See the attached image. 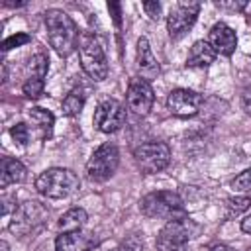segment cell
<instances>
[{
    "label": "cell",
    "instance_id": "obj_1",
    "mask_svg": "<svg viewBox=\"0 0 251 251\" xmlns=\"http://www.w3.org/2000/svg\"><path fill=\"white\" fill-rule=\"evenodd\" d=\"M45 27H47L49 43L57 55L69 57L78 47L80 33L76 29V24L73 22V18L67 12H63L59 8L47 10L45 12Z\"/></svg>",
    "mask_w": 251,
    "mask_h": 251
},
{
    "label": "cell",
    "instance_id": "obj_2",
    "mask_svg": "<svg viewBox=\"0 0 251 251\" xmlns=\"http://www.w3.org/2000/svg\"><path fill=\"white\" fill-rule=\"evenodd\" d=\"M139 210L143 216L151 218V220H180L186 218V210L182 204V198L176 192L171 190H157V192H149L147 196L141 198L139 202Z\"/></svg>",
    "mask_w": 251,
    "mask_h": 251
},
{
    "label": "cell",
    "instance_id": "obj_3",
    "mask_svg": "<svg viewBox=\"0 0 251 251\" xmlns=\"http://www.w3.org/2000/svg\"><path fill=\"white\" fill-rule=\"evenodd\" d=\"M78 186H80L78 176L71 169H63V167L47 169L35 178L37 192L47 198H55V200L71 196L73 192L78 190Z\"/></svg>",
    "mask_w": 251,
    "mask_h": 251
},
{
    "label": "cell",
    "instance_id": "obj_4",
    "mask_svg": "<svg viewBox=\"0 0 251 251\" xmlns=\"http://www.w3.org/2000/svg\"><path fill=\"white\" fill-rule=\"evenodd\" d=\"M78 57L82 71L94 80L102 82L108 76V59L104 55V49L98 41V37L90 31H82L78 39Z\"/></svg>",
    "mask_w": 251,
    "mask_h": 251
},
{
    "label": "cell",
    "instance_id": "obj_5",
    "mask_svg": "<svg viewBox=\"0 0 251 251\" xmlns=\"http://www.w3.org/2000/svg\"><path fill=\"white\" fill-rule=\"evenodd\" d=\"M49 218V208L43 206L37 200H27L24 204H20L14 212V218L10 222V231L14 235H29L35 233L37 229L43 227V224Z\"/></svg>",
    "mask_w": 251,
    "mask_h": 251
},
{
    "label": "cell",
    "instance_id": "obj_6",
    "mask_svg": "<svg viewBox=\"0 0 251 251\" xmlns=\"http://www.w3.org/2000/svg\"><path fill=\"white\" fill-rule=\"evenodd\" d=\"M196 231L198 226L188 216L180 220H171L157 235V251H184V245L196 235Z\"/></svg>",
    "mask_w": 251,
    "mask_h": 251
},
{
    "label": "cell",
    "instance_id": "obj_7",
    "mask_svg": "<svg viewBox=\"0 0 251 251\" xmlns=\"http://www.w3.org/2000/svg\"><path fill=\"white\" fill-rule=\"evenodd\" d=\"M133 161L137 169L145 175L161 173L171 163V149L165 141H149L141 143L133 149Z\"/></svg>",
    "mask_w": 251,
    "mask_h": 251
},
{
    "label": "cell",
    "instance_id": "obj_8",
    "mask_svg": "<svg viewBox=\"0 0 251 251\" xmlns=\"http://www.w3.org/2000/svg\"><path fill=\"white\" fill-rule=\"evenodd\" d=\"M120 165V151L114 143H102L88 159L86 163V176L92 182H104L108 180Z\"/></svg>",
    "mask_w": 251,
    "mask_h": 251
},
{
    "label": "cell",
    "instance_id": "obj_9",
    "mask_svg": "<svg viewBox=\"0 0 251 251\" xmlns=\"http://www.w3.org/2000/svg\"><path fill=\"white\" fill-rule=\"evenodd\" d=\"M92 124L102 133H114V131H118L126 124V108H124V104L118 102V100H114V98L102 100L96 106V110H94Z\"/></svg>",
    "mask_w": 251,
    "mask_h": 251
},
{
    "label": "cell",
    "instance_id": "obj_10",
    "mask_svg": "<svg viewBox=\"0 0 251 251\" xmlns=\"http://www.w3.org/2000/svg\"><path fill=\"white\" fill-rule=\"evenodd\" d=\"M126 102H127V108L135 114V116H141L145 118L151 108H153V102H155V92L151 88V82H147L145 78L141 76H133L127 84V92H126Z\"/></svg>",
    "mask_w": 251,
    "mask_h": 251
},
{
    "label": "cell",
    "instance_id": "obj_11",
    "mask_svg": "<svg viewBox=\"0 0 251 251\" xmlns=\"http://www.w3.org/2000/svg\"><path fill=\"white\" fill-rule=\"evenodd\" d=\"M198 12H200L198 2L176 4V8H173L171 14L167 16V31H169L171 39H180L182 35H186V31L196 24Z\"/></svg>",
    "mask_w": 251,
    "mask_h": 251
},
{
    "label": "cell",
    "instance_id": "obj_12",
    "mask_svg": "<svg viewBox=\"0 0 251 251\" xmlns=\"http://www.w3.org/2000/svg\"><path fill=\"white\" fill-rule=\"evenodd\" d=\"M49 69V59L43 53H35L25 67V80L22 84V92L25 98H39L45 88V75Z\"/></svg>",
    "mask_w": 251,
    "mask_h": 251
},
{
    "label": "cell",
    "instance_id": "obj_13",
    "mask_svg": "<svg viewBox=\"0 0 251 251\" xmlns=\"http://www.w3.org/2000/svg\"><path fill=\"white\" fill-rule=\"evenodd\" d=\"M204 96L190 88H175L167 96V108L176 118H192L198 114Z\"/></svg>",
    "mask_w": 251,
    "mask_h": 251
},
{
    "label": "cell",
    "instance_id": "obj_14",
    "mask_svg": "<svg viewBox=\"0 0 251 251\" xmlns=\"http://www.w3.org/2000/svg\"><path fill=\"white\" fill-rule=\"evenodd\" d=\"M208 43L214 47L216 53L229 57V55H233V51H235V47H237V35H235V31H233L227 24L218 22V24L212 25V29H210Z\"/></svg>",
    "mask_w": 251,
    "mask_h": 251
},
{
    "label": "cell",
    "instance_id": "obj_15",
    "mask_svg": "<svg viewBox=\"0 0 251 251\" xmlns=\"http://www.w3.org/2000/svg\"><path fill=\"white\" fill-rule=\"evenodd\" d=\"M94 243L96 239L88 231H61L55 239V251H88L94 247Z\"/></svg>",
    "mask_w": 251,
    "mask_h": 251
},
{
    "label": "cell",
    "instance_id": "obj_16",
    "mask_svg": "<svg viewBox=\"0 0 251 251\" xmlns=\"http://www.w3.org/2000/svg\"><path fill=\"white\" fill-rule=\"evenodd\" d=\"M137 71H139L141 78H145L147 82L161 75V67H159V63L151 51V45L145 37H141L137 41Z\"/></svg>",
    "mask_w": 251,
    "mask_h": 251
},
{
    "label": "cell",
    "instance_id": "obj_17",
    "mask_svg": "<svg viewBox=\"0 0 251 251\" xmlns=\"http://www.w3.org/2000/svg\"><path fill=\"white\" fill-rule=\"evenodd\" d=\"M27 176V169L22 161L12 159V157H4L2 159V173H0V186L6 188L10 184H20L24 182Z\"/></svg>",
    "mask_w": 251,
    "mask_h": 251
},
{
    "label": "cell",
    "instance_id": "obj_18",
    "mask_svg": "<svg viewBox=\"0 0 251 251\" xmlns=\"http://www.w3.org/2000/svg\"><path fill=\"white\" fill-rule=\"evenodd\" d=\"M216 55H218V53L214 51V47H212L208 41L200 39V41H196V43L190 47L188 57H186V67H200V69L210 67V65L214 63Z\"/></svg>",
    "mask_w": 251,
    "mask_h": 251
},
{
    "label": "cell",
    "instance_id": "obj_19",
    "mask_svg": "<svg viewBox=\"0 0 251 251\" xmlns=\"http://www.w3.org/2000/svg\"><path fill=\"white\" fill-rule=\"evenodd\" d=\"M27 118L35 126V129L39 131L41 139H49L51 137L53 126H55V116L49 110H45V108H31L27 112Z\"/></svg>",
    "mask_w": 251,
    "mask_h": 251
},
{
    "label": "cell",
    "instance_id": "obj_20",
    "mask_svg": "<svg viewBox=\"0 0 251 251\" xmlns=\"http://www.w3.org/2000/svg\"><path fill=\"white\" fill-rule=\"evenodd\" d=\"M86 212L82 210V208H71V210H67L61 218H59V222H57V227L61 229V231H76V229H80L84 224H86Z\"/></svg>",
    "mask_w": 251,
    "mask_h": 251
},
{
    "label": "cell",
    "instance_id": "obj_21",
    "mask_svg": "<svg viewBox=\"0 0 251 251\" xmlns=\"http://www.w3.org/2000/svg\"><path fill=\"white\" fill-rule=\"evenodd\" d=\"M84 102H86V96L82 92V88H73L69 90V94L63 98V114L65 116H78L80 110L84 108Z\"/></svg>",
    "mask_w": 251,
    "mask_h": 251
},
{
    "label": "cell",
    "instance_id": "obj_22",
    "mask_svg": "<svg viewBox=\"0 0 251 251\" xmlns=\"http://www.w3.org/2000/svg\"><path fill=\"white\" fill-rule=\"evenodd\" d=\"M112 251H143V237L139 233H129Z\"/></svg>",
    "mask_w": 251,
    "mask_h": 251
},
{
    "label": "cell",
    "instance_id": "obj_23",
    "mask_svg": "<svg viewBox=\"0 0 251 251\" xmlns=\"http://www.w3.org/2000/svg\"><path fill=\"white\" fill-rule=\"evenodd\" d=\"M226 206H227V218H231V216H237V214L245 212V210L251 206V198H249V196L227 198V200H226Z\"/></svg>",
    "mask_w": 251,
    "mask_h": 251
},
{
    "label": "cell",
    "instance_id": "obj_24",
    "mask_svg": "<svg viewBox=\"0 0 251 251\" xmlns=\"http://www.w3.org/2000/svg\"><path fill=\"white\" fill-rule=\"evenodd\" d=\"M231 188L235 192H251V169H245L235 178H231Z\"/></svg>",
    "mask_w": 251,
    "mask_h": 251
},
{
    "label": "cell",
    "instance_id": "obj_25",
    "mask_svg": "<svg viewBox=\"0 0 251 251\" xmlns=\"http://www.w3.org/2000/svg\"><path fill=\"white\" fill-rule=\"evenodd\" d=\"M29 41H31V35H29V33H24V31L14 33V35H10V37H6V39L2 41V51H10V49H14V47H22V45H25V43H29Z\"/></svg>",
    "mask_w": 251,
    "mask_h": 251
},
{
    "label": "cell",
    "instance_id": "obj_26",
    "mask_svg": "<svg viewBox=\"0 0 251 251\" xmlns=\"http://www.w3.org/2000/svg\"><path fill=\"white\" fill-rule=\"evenodd\" d=\"M10 135L14 137V141L18 143V145H27L29 143V127H27V124H24V122H20V124H16V126H12L10 127Z\"/></svg>",
    "mask_w": 251,
    "mask_h": 251
},
{
    "label": "cell",
    "instance_id": "obj_27",
    "mask_svg": "<svg viewBox=\"0 0 251 251\" xmlns=\"http://www.w3.org/2000/svg\"><path fill=\"white\" fill-rule=\"evenodd\" d=\"M143 10L147 12V16L151 20H159L161 18V4L159 2H143Z\"/></svg>",
    "mask_w": 251,
    "mask_h": 251
},
{
    "label": "cell",
    "instance_id": "obj_28",
    "mask_svg": "<svg viewBox=\"0 0 251 251\" xmlns=\"http://www.w3.org/2000/svg\"><path fill=\"white\" fill-rule=\"evenodd\" d=\"M241 106H243L245 114L251 116V86H247L243 90V94H241Z\"/></svg>",
    "mask_w": 251,
    "mask_h": 251
},
{
    "label": "cell",
    "instance_id": "obj_29",
    "mask_svg": "<svg viewBox=\"0 0 251 251\" xmlns=\"http://www.w3.org/2000/svg\"><path fill=\"white\" fill-rule=\"evenodd\" d=\"M218 8H226V10H245L247 8V2H216Z\"/></svg>",
    "mask_w": 251,
    "mask_h": 251
},
{
    "label": "cell",
    "instance_id": "obj_30",
    "mask_svg": "<svg viewBox=\"0 0 251 251\" xmlns=\"http://www.w3.org/2000/svg\"><path fill=\"white\" fill-rule=\"evenodd\" d=\"M108 10L114 12V22H116V25L120 27V24H122V20H120V16H122V14H120V4H118V2H110V4H108Z\"/></svg>",
    "mask_w": 251,
    "mask_h": 251
},
{
    "label": "cell",
    "instance_id": "obj_31",
    "mask_svg": "<svg viewBox=\"0 0 251 251\" xmlns=\"http://www.w3.org/2000/svg\"><path fill=\"white\" fill-rule=\"evenodd\" d=\"M241 231H245V233L251 235V216H247V218L241 222Z\"/></svg>",
    "mask_w": 251,
    "mask_h": 251
},
{
    "label": "cell",
    "instance_id": "obj_32",
    "mask_svg": "<svg viewBox=\"0 0 251 251\" xmlns=\"http://www.w3.org/2000/svg\"><path fill=\"white\" fill-rule=\"evenodd\" d=\"M212 251H233L231 247H227V245H214L212 247Z\"/></svg>",
    "mask_w": 251,
    "mask_h": 251
},
{
    "label": "cell",
    "instance_id": "obj_33",
    "mask_svg": "<svg viewBox=\"0 0 251 251\" xmlns=\"http://www.w3.org/2000/svg\"><path fill=\"white\" fill-rule=\"evenodd\" d=\"M0 251H10V247H8L6 241H0Z\"/></svg>",
    "mask_w": 251,
    "mask_h": 251
},
{
    "label": "cell",
    "instance_id": "obj_34",
    "mask_svg": "<svg viewBox=\"0 0 251 251\" xmlns=\"http://www.w3.org/2000/svg\"><path fill=\"white\" fill-rule=\"evenodd\" d=\"M247 251H251V249H247Z\"/></svg>",
    "mask_w": 251,
    "mask_h": 251
}]
</instances>
